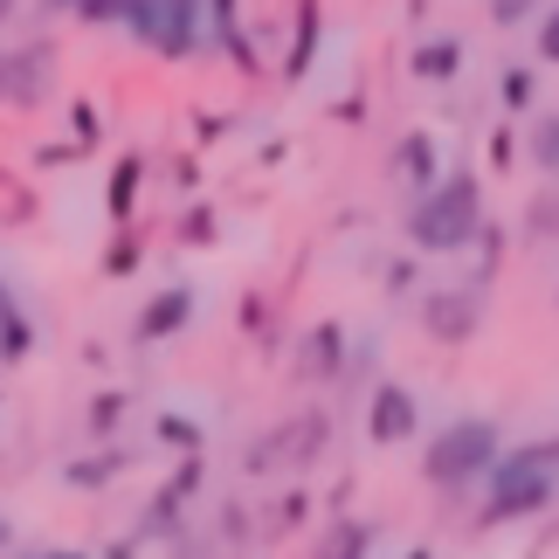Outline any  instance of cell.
Returning a JSON list of instances; mask_svg holds the SVG:
<instances>
[{"instance_id": "1", "label": "cell", "mask_w": 559, "mask_h": 559, "mask_svg": "<svg viewBox=\"0 0 559 559\" xmlns=\"http://www.w3.org/2000/svg\"><path fill=\"white\" fill-rule=\"evenodd\" d=\"M559 490V436L539 442H519L504 449L498 469L484 484V511H477V532H498V525H519V519H539Z\"/></svg>"}, {"instance_id": "2", "label": "cell", "mask_w": 559, "mask_h": 559, "mask_svg": "<svg viewBox=\"0 0 559 559\" xmlns=\"http://www.w3.org/2000/svg\"><path fill=\"white\" fill-rule=\"evenodd\" d=\"M484 235V180L477 174H449L442 187H428L407 207V242L421 255H456Z\"/></svg>"}, {"instance_id": "3", "label": "cell", "mask_w": 559, "mask_h": 559, "mask_svg": "<svg viewBox=\"0 0 559 559\" xmlns=\"http://www.w3.org/2000/svg\"><path fill=\"white\" fill-rule=\"evenodd\" d=\"M498 456H504L498 421H490V415H463V421H449V428H436V436H428V449H421V477L436 484V490L490 484Z\"/></svg>"}, {"instance_id": "4", "label": "cell", "mask_w": 559, "mask_h": 559, "mask_svg": "<svg viewBox=\"0 0 559 559\" xmlns=\"http://www.w3.org/2000/svg\"><path fill=\"white\" fill-rule=\"evenodd\" d=\"M325 442H332V415L325 407H297V415H284L263 442H249L242 469L249 477H270V469H311L318 456H325Z\"/></svg>"}, {"instance_id": "5", "label": "cell", "mask_w": 559, "mask_h": 559, "mask_svg": "<svg viewBox=\"0 0 559 559\" xmlns=\"http://www.w3.org/2000/svg\"><path fill=\"white\" fill-rule=\"evenodd\" d=\"M421 332L436 346H469L484 332V290L477 284H449V290H428L421 297Z\"/></svg>"}, {"instance_id": "6", "label": "cell", "mask_w": 559, "mask_h": 559, "mask_svg": "<svg viewBox=\"0 0 559 559\" xmlns=\"http://www.w3.org/2000/svg\"><path fill=\"white\" fill-rule=\"evenodd\" d=\"M56 76H49V49H0V104H21V111H35V104H49Z\"/></svg>"}, {"instance_id": "7", "label": "cell", "mask_w": 559, "mask_h": 559, "mask_svg": "<svg viewBox=\"0 0 559 559\" xmlns=\"http://www.w3.org/2000/svg\"><path fill=\"white\" fill-rule=\"evenodd\" d=\"M193 490H201V456H187L174 477L153 490V504H145V519H139V546L145 539H180V511H187Z\"/></svg>"}, {"instance_id": "8", "label": "cell", "mask_w": 559, "mask_h": 559, "mask_svg": "<svg viewBox=\"0 0 559 559\" xmlns=\"http://www.w3.org/2000/svg\"><path fill=\"white\" fill-rule=\"evenodd\" d=\"M415 428H421V401L401 380H380L373 401H367V436L380 449H394V442H415Z\"/></svg>"}, {"instance_id": "9", "label": "cell", "mask_w": 559, "mask_h": 559, "mask_svg": "<svg viewBox=\"0 0 559 559\" xmlns=\"http://www.w3.org/2000/svg\"><path fill=\"white\" fill-rule=\"evenodd\" d=\"M346 325L338 318H318V325L297 338V380H338L346 373Z\"/></svg>"}, {"instance_id": "10", "label": "cell", "mask_w": 559, "mask_h": 559, "mask_svg": "<svg viewBox=\"0 0 559 559\" xmlns=\"http://www.w3.org/2000/svg\"><path fill=\"white\" fill-rule=\"evenodd\" d=\"M187 325H193V290L166 284L159 297H145V305H139L132 338H139V346H159V338H174V332H187Z\"/></svg>"}, {"instance_id": "11", "label": "cell", "mask_w": 559, "mask_h": 559, "mask_svg": "<svg viewBox=\"0 0 559 559\" xmlns=\"http://www.w3.org/2000/svg\"><path fill=\"white\" fill-rule=\"evenodd\" d=\"M166 41H159V56H174V62H187L193 49L207 41V0H166Z\"/></svg>"}, {"instance_id": "12", "label": "cell", "mask_w": 559, "mask_h": 559, "mask_svg": "<svg viewBox=\"0 0 559 559\" xmlns=\"http://www.w3.org/2000/svg\"><path fill=\"white\" fill-rule=\"evenodd\" d=\"M394 174L407 180V187H442V153H436V139L428 132H407L401 145H394Z\"/></svg>"}, {"instance_id": "13", "label": "cell", "mask_w": 559, "mask_h": 559, "mask_svg": "<svg viewBox=\"0 0 559 559\" xmlns=\"http://www.w3.org/2000/svg\"><path fill=\"white\" fill-rule=\"evenodd\" d=\"M456 70H463V41L456 35L415 41V56H407V76H415V83H449Z\"/></svg>"}, {"instance_id": "14", "label": "cell", "mask_w": 559, "mask_h": 559, "mask_svg": "<svg viewBox=\"0 0 559 559\" xmlns=\"http://www.w3.org/2000/svg\"><path fill=\"white\" fill-rule=\"evenodd\" d=\"M28 353H35V325H28V311L14 305L8 276H0V367H21Z\"/></svg>"}, {"instance_id": "15", "label": "cell", "mask_w": 559, "mask_h": 559, "mask_svg": "<svg viewBox=\"0 0 559 559\" xmlns=\"http://www.w3.org/2000/svg\"><path fill=\"white\" fill-rule=\"evenodd\" d=\"M318 35H325V21H318V0L297 8V35H290V56H284V83H305L311 62H318Z\"/></svg>"}, {"instance_id": "16", "label": "cell", "mask_w": 559, "mask_h": 559, "mask_svg": "<svg viewBox=\"0 0 559 559\" xmlns=\"http://www.w3.org/2000/svg\"><path fill=\"white\" fill-rule=\"evenodd\" d=\"M139 187H145V159H139V153H124V159L111 166V187H104V207H111V222H132Z\"/></svg>"}, {"instance_id": "17", "label": "cell", "mask_w": 559, "mask_h": 559, "mask_svg": "<svg viewBox=\"0 0 559 559\" xmlns=\"http://www.w3.org/2000/svg\"><path fill=\"white\" fill-rule=\"evenodd\" d=\"M367 552H373V525H359V519H332L311 559H367Z\"/></svg>"}, {"instance_id": "18", "label": "cell", "mask_w": 559, "mask_h": 559, "mask_svg": "<svg viewBox=\"0 0 559 559\" xmlns=\"http://www.w3.org/2000/svg\"><path fill=\"white\" fill-rule=\"evenodd\" d=\"M62 477H70V490H104L111 477H124V449H97V456H76L70 469H62Z\"/></svg>"}, {"instance_id": "19", "label": "cell", "mask_w": 559, "mask_h": 559, "mask_svg": "<svg viewBox=\"0 0 559 559\" xmlns=\"http://www.w3.org/2000/svg\"><path fill=\"white\" fill-rule=\"evenodd\" d=\"M166 21H174V14H166V0H124V21H118V28H132L145 49H159V41H166Z\"/></svg>"}, {"instance_id": "20", "label": "cell", "mask_w": 559, "mask_h": 559, "mask_svg": "<svg viewBox=\"0 0 559 559\" xmlns=\"http://www.w3.org/2000/svg\"><path fill=\"white\" fill-rule=\"evenodd\" d=\"M525 235L532 242H559V187H539L525 201Z\"/></svg>"}, {"instance_id": "21", "label": "cell", "mask_w": 559, "mask_h": 559, "mask_svg": "<svg viewBox=\"0 0 559 559\" xmlns=\"http://www.w3.org/2000/svg\"><path fill=\"white\" fill-rule=\"evenodd\" d=\"M180 242H187V249H214V242H222V214H214L207 201H193V207L180 214Z\"/></svg>"}, {"instance_id": "22", "label": "cell", "mask_w": 559, "mask_h": 559, "mask_svg": "<svg viewBox=\"0 0 559 559\" xmlns=\"http://www.w3.org/2000/svg\"><path fill=\"white\" fill-rule=\"evenodd\" d=\"M498 97H504V111H532V97H539V76H532L525 62H511V70L498 76Z\"/></svg>"}, {"instance_id": "23", "label": "cell", "mask_w": 559, "mask_h": 559, "mask_svg": "<svg viewBox=\"0 0 559 559\" xmlns=\"http://www.w3.org/2000/svg\"><path fill=\"white\" fill-rule=\"evenodd\" d=\"M70 145H76V153H97V145H104V118H97V104H70Z\"/></svg>"}, {"instance_id": "24", "label": "cell", "mask_w": 559, "mask_h": 559, "mask_svg": "<svg viewBox=\"0 0 559 559\" xmlns=\"http://www.w3.org/2000/svg\"><path fill=\"white\" fill-rule=\"evenodd\" d=\"M139 263H145V242H139V235L132 228L111 235V249H104V276H132Z\"/></svg>"}, {"instance_id": "25", "label": "cell", "mask_w": 559, "mask_h": 559, "mask_svg": "<svg viewBox=\"0 0 559 559\" xmlns=\"http://www.w3.org/2000/svg\"><path fill=\"white\" fill-rule=\"evenodd\" d=\"M484 14L490 21H498V28H525V21H532V28H539V0H484Z\"/></svg>"}, {"instance_id": "26", "label": "cell", "mask_w": 559, "mask_h": 559, "mask_svg": "<svg viewBox=\"0 0 559 559\" xmlns=\"http://www.w3.org/2000/svg\"><path fill=\"white\" fill-rule=\"evenodd\" d=\"M124 407H132V401H124L118 386H111V394H97V401H91V415H83V428H91V436H111V428L124 421Z\"/></svg>"}, {"instance_id": "27", "label": "cell", "mask_w": 559, "mask_h": 559, "mask_svg": "<svg viewBox=\"0 0 559 559\" xmlns=\"http://www.w3.org/2000/svg\"><path fill=\"white\" fill-rule=\"evenodd\" d=\"M525 145H532V166H546V174H559V118H539Z\"/></svg>"}, {"instance_id": "28", "label": "cell", "mask_w": 559, "mask_h": 559, "mask_svg": "<svg viewBox=\"0 0 559 559\" xmlns=\"http://www.w3.org/2000/svg\"><path fill=\"white\" fill-rule=\"evenodd\" d=\"M159 442H174V449H187V456H201V421H187V415H159Z\"/></svg>"}, {"instance_id": "29", "label": "cell", "mask_w": 559, "mask_h": 559, "mask_svg": "<svg viewBox=\"0 0 559 559\" xmlns=\"http://www.w3.org/2000/svg\"><path fill=\"white\" fill-rule=\"evenodd\" d=\"M207 35H214V41H235V35H242V21H235V0H207Z\"/></svg>"}, {"instance_id": "30", "label": "cell", "mask_w": 559, "mask_h": 559, "mask_svg": "<svg viewBox=\"0 0 559 559\" xmlns=\"http://www.w3.org/2000/svg\"><path fill=\"white\" fill-rule=\"evenodd\" d=\"M477 249H484V263H477V284H484V276H490V270L504 263V228H498V222H484V235H477Z\"/></svg>"}, {"instance_id": "31", "label": "cell", "mask_w": 559, "mask_h": 559, "mask_svg": "<svg viewBox=\"0 0 559 559\" xmlns=\"http://www.w3.org/2000/svg\"><path fill=\"white\" fill-rule=\"evenodd\" d=\"M532 41H539V62H559V8H546V14H539Z\"/></svg>"}, {"instance_id": "32", "label": "cell", "mask_w": 559, "mask_h": 559, "mask_svg": "<svg viewBox=\"0 0 559 559\" xmlns=\"http://www.w3.org/2000/svg\"><path fill=\"white\" fill-rule=\"evenodd\" d=\"M511 159H519V132H511V124H504V132H490V166H498V174H504Z\"/></svg>"}, {"instance_id": "33", "label": "cell", "mask_w": 559, "mask_h": 559, "mask_svg": "<svg viewBox=\"0 0 559 559\" xmlns=\"http://www.w3.org/2000/svg\"><path fill=\"white\" fill-rule=\"evenodd\" d=\"M297 519H311V490H290V498L276 504V525H297Z\"/></svg>"}, {"instance_id": "34", "label": "cell", "mask_w": 559, "mask_h": 559, "mask_svg": "<svg viewBox=\"0 0 559 559\" xmlns=\"http://www.w3.org/2000/svg\"><path fill=\"white\" fill-rule=\"evenodd\" d=\"M386 290H415V255H401V263H386Z\"/></svg>"}, {"instance_id": "35", "label": "cell", "mask_w": 559, "mask_h": 559, "mask_svg": "<svg viewBox=\"0 0 559 559\" xmlns=\"http://www.w3.org/2000/svg\"><path fill=\"white\" fill-rule=\"evenodd\" d=\"M235 318H242V332H263L270 311H263V297H242V311H235Z\"/></svg>"}, {"instance_id": "36", "label": "cell", "mask_w": 559, "mask_h": 559, "mask_svg": "<svg viewBox=\"0 0 559 559\" xmlns=\"http://www.w3.org/2000/svg\"><path fill=\"white\" fill-rule=\"evenodd\" d=\"M222 132H228V118H214V111H207V118H193V139H201V145H214Z\"/></svg>"}, {"instance_id": "37", "label": "cell", "mask_w": 559, "mask_h": 559, "mask_svg": "<svg viewBox=\"0 0 559 559\" xmlns=\"http://www.w3.org/2000/svg\"><path fill=\"white\" fill-rule=\"evenodd\" d=\"M242 532H249V519H242V504H228V511H222V539L235 546V539H242Z\"/></svg>"}, {"instance_id": "38", "label": "cell", "mask_w": 559, "mask_h": 559, "mask_svg": "<svg viewBox=\"0 0 559 559\" xmlns=\"http://www.w3.org/2000/svg\"><path fill=\"white\" fill-rule=\"evenodd\" d=\"M332 118H346V124H359V118H367V97H338V104H332Z\"/></svg>"}, {"instance_id": "39", "label": "cell", "mask_w": 559, "mask_h": 559, "mask_svg": "<svg viewBox=\"0 0 559 559\" xmlns=\"http://www.w3.org/2000/svg\"><path fill=\"white\" fill-rule=\"evenodd\" d=\"M104 559H139V539H118V546H104Z\"/></svg>"}, {"instance_id": "40", "label": "cell", "mask_w": 559, "mask_h": 559, "mask_svg": "<svg viewBox=\"0 0 559 559\" xmlns=\"http://www.w3.org/2000/svg\"><path fill=\"white\" fill-rule=\"evenodd\" d=\"M76 8L83 0H41V14H70V21H76Z\"/></svg>"}, {"instance_id": "41", "label": "cell", "mask_w": 559, "mask_h": 559, "mask_svg": "<svg viewBox=\"0 0 559 559\" xmlns=\"http://www.w3.org/2000/svg\"><path fill=\"white\" fill-rule=\"evenodd\" d=\"M28 559H91V552H28Z\"/></svg>"}, {"instance_id": "42", "label": "cell", "mask_w": 559, "mask_h": 559, "mask_svg": "<svg viewBox=\"0 0 559 559\" xmlns=\"http://www.w3.org/2000/svg\"><path fill=\"white\" fill-rule=\"evenodd\" d=\"M401 559H436V552H428V546H415V552H401Z\"/></svg>"}, {"instance_id": "43", "label": "cell", "mask_w": 559, "mask_h": 559, "mask_svg": "<svg viewBox=\"0 0 559 559\" xmlns=\"http://www.w3.org/2000/svg\"><path fill=\"white\" fill-rule=\"evenodd\" d=\"M8 539H14V525H8V519H0V546H8Z\"/></svg>"}, {"instance_id": "44", "label": "cell", "mask_w": 559, "mask_h": 559, "mask_svg": "<svg viewBox=\"0 0 559 559\" xmlns=\"http://www.w3.org/2000/svg\"><path fill=\"white\" fill-rule=\"evenodd\" d=\"M8 14H14V0H0V21H8Z\"/></svg>"}, {"instance_id": "45", "label": "cell", "mask_w": 559, "mask_h": 559, "mask_svg": "<svg viewBox=\"0 0 559 559\" xmlns=\"http://www.w3.org/2000/svg\"><path fill=\"white\" fill-rule=\"evenodd\" d=\"M421 8H428V0H415V14H421Z\"/></svg>"}, {"instance_id": "46", "label": "cell", "mask_w": 559, "mask_h": 559, "mask_svg": "<svg viewBox=\"0 0 559 559\" xmlns=\"http://www.w3.org/2000/svg\"><path fill=\"white\" fill-rule=\"evenodd\" d=\"M552 297H559V290H552Z\"/></svg>"}]
</instances>
